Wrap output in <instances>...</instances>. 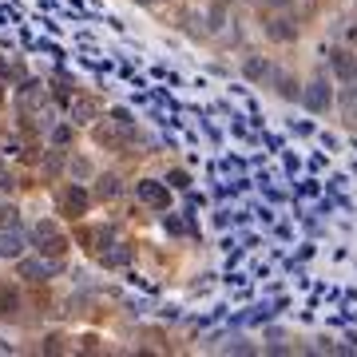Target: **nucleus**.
<instances>
[{
  "mask_svg": "<svg viewBox=\"0 0 357 357\" xmlns=\"http://www.w3.org/2000/svg\"><path fill=\"white\" fill-rule=\"evenodd\" d=\"M167 183H171V187H183V191H187V187H191V175H187V171H171V175H167Z\"/></svg>",
  "mask_w": 357,
  "mask_h": 357,
  "instance_id": "412c9836",
  "label": "nucleus"
},
{
  "mask_svg": "<svg viewBox=\"0 0 357 357\" xmlns=\"http://www.w3.org/2000/svg\"><path fill=\"white\" fill-rule=\"evenodd\" d=\"M44 100H48V91L40 88V84H24V88H20V107H24V112H32V107L44 103Z\"/></svg>",
  "mask_w": 357,
  "mask_h": 357,
  "instance_id": "2eb2a0df",
  "label": "nucleus"
},
{
  "mask_svg": "<svg viewBox=\"0 0 357 357\" xmlns=\"http://www.w3.org/2000/svg\"><path fill=\"white\" fill-rule=\"evenodd\" d=\"M64 167H68V159H64V151L56 147V151H52L48 159H44V175H48V178H56L60 171H64Z\"/></svg>",
  "mask_w": 357,
  "mask_h": 357,
  "instance_id": "a211bd4d",
  "label": "nucleus"
},
{
  "mask_svg": "<svg viewBox=\"0 0 357 357\" xmlns=\"http://www.w3.org/2000/svg\"><path fill=\"white\" fill-rule=\"evenodd\" d=\"M36 238L44 243L40 250H48L52 258H56V255H64V250H68V238L60 234V230H56V222H40V227H36Z\"/></svg>",
  "mask_w": 357,
  "mask_h": 357,
  "instance_id": "423d86ee",
  "label": "nucleus"
},
{
  "mask_svg": "<svg viewBox=\"0 0 357 357\" xmlns=\"http://www.w3.org/2000/svg\"><path fill=\"white\" fill-rule=\"evenodd\" d=\"M91 183H96V187H91V195H96L100 203H112V199H119V195H123V178H119V175H96Z\"/></svg>",
  "mask_w": 357,
  "mask_h": 357,
  "instance_id": "0eeeda50",
  "label": "nucleus"
},
{
  "mask_svg": "<svg viewBox=\"0 0 357 357\" xmlns=\"http://www.w3.org/2000/svg\"><path fill=\"white\" fill-rule=\"evenodd\" d=\"M163 227H167V234H187V230H191L178 215H167V218H163Z\"/></svg>",
  "mask_w": 357,
  "mask_h": 357,
  "instance_id": "aec40b11",
  "label": "nucleus"
},
{
  "mask_svg": "<svg viewBox=\"0 0 357 357\" xmlns=\"http://www.w3.org/2000/svg\"><path fill=\"white\" fill-rule=\"evenodd\" d=\"M270 68H274V64H270L266 56H258V52H250V56L243 60V76L250 79V84H266V79H270Z\"/></svg>",
  "mask_w": 357,
  "mask_h": 357,
  "instance_id": "1a4fd4ad",
  "label": "nucleus"
},
{
  "mask_svg": "<svg viewBox=\"0 0 357 357\" xmlns=\"http://www.w3.org/2000/svg\"><path fill=\"white\" fill-rule=\"evenodd\" d=\"M24 255V234L16 230H0V258H20Z\"/></svg>",
  "mask_w": 357,
  "mask_h": 357,
  "instance_id": "f8f14e48",
  "label": "nucleus"
},
{
  "mask_svg": "<svg viewBox=\"0 0 357 357\" xmlns=\"http://www.w3.org/2000/svg\"><path fill=\"white\" fill-rule=\"evenodd\" d=\"M135 195H139V203L155 206V211L171 206V191H167L163 183H155V178H139V183H135Z\"/></svg>",
  "mask_w": 357,
  "mask_h": 357,
  "instance_id": "20e7f679",
  "label": "nucleus"
},
{
  "mask_svg": "<svg viewBox=\"0 0 357 357\" xmlns=\"http://www.w3.org/2000/svg\"><path fill=\"white\" fill-rule=\"evenodd\" d=\"M20 227V211L16 206H0V230H16Z\"/></svg>",
  "mask_w": 357,
  "mask_h": 357,
  "instance_id": "6ab92c4d",
  "label": "nucleus"
},
{
  "mask_svg": "<svg viewBox=\"0 0 357 357\" xmlns=\"http://www.w3.org/2000/svg\"><path fill=\"white\" fill-rule=\"evenodd\" d=\"M345 36H349V44H357V24L349 28V32H345Z\"/></svg>",
  "mask_w": 357,
  "mask_h": 357,
  "instance_id": "393cba45",
  "label": "nucleus"
},
{
  "mask_svg": "<svg viewBox=\"0 0 357 357\" xmlns=\"http://www.w3.org/2000/svg\"><path fill=\"white\" fill-rule=\"evenodd\" d=\"M16 187V175L13 171H4V167H0V191H13Z\"/></svg>",
  "mask_w": 357,
  "mask_h": 357,
  "instance_id": "4be33fe9",
  "label": "nucleus"
},
{
  "mask_svg": "<svg viewBox=\"0 0 357 357\" xmlns=\"http://www.w3.org/2000/svg\"><path fill=\"white\" fill-rule=\"evenodd\" d=\"M16 76V68L8 64V60H4V56H0V79H13Z\"/></svg>",
  "mask_w": 357,
  "mask_h": 357,
  "instance_id": "5701e85b",
  "label": "nucleus"
},
{
  "mask_svg": "<svg viewBox=\"0 0 357 357\" xmlns=\"http://www.w3.org/2000/svg\"><path fill=\"white\" fill-rule=\"evenodd\" d=\"M262 32H266L270 44H294V40L302 36V24L290 16V8H282V13L266 16V24H262Z\"/></svg>",
  "mask_w": 357,
  "mask_h": 357,
  "instance_id": "f03ea898",
  "label": "nucleus"
},
{
  "mask_svg": "<svg viewBox=\"0 0 357 357\" xmlns=\"http://www.w3.org/2000/svg\"><path fill=\"white\" fill-rule=\"evenodd\" d=\"M20 310V294L16 290H0V318H13Z\"/></svg>",
  "mask_w": 357,
  "mask_h": 357,
  "instance_id": "f3484780",
  "label": "nucleus"
},
{
  "mask_svg": "<svg viewBox=\"0 0 357 357\" xmlns=\"http://www.w3.org/2000/svg\"><path fill=\"white\" fill-rule=\"evenodd\" d=\"M88 203H91V195L84 191V187H76V183L60 195V211H64V215H84V211H88Z\"/></svg>",
  "mask_w": 357,
  "mask_h": 357,
  "instance_id": "6e6552de",
  "label": "nucleus"
},
{
  "mask_svg": "<svg viewBox=\"0 0 357 357\" xmlns=\"http://www.w3.org/2000/svg\"><path fill=\"white\" fill-rule=\"evenodd\" d=\"M91 119H100V103L91 100V96H76V100H72V123L84 128Z\"/></svg>",
  "mask_w": 357,
  "mask_h": 357,
  "instance_id": "9b49d317",
  "label": "nucleus"
},
{
  "mask_svg": "<svg viewBox=\"0 0 357 357\" xmlns=\"http://www.w3.org/2000/svg\"><path fill=\"white\" fill-rule=\"evenodd\" d=\"M131 262V246L128 243H115L112 250H103V266L115 270V266H128Z\"/></svg>",
  "mask_w": 357,
  "mask_h": 357,
  "instance_id": "4468645a",
  "label": "nucleus"
},
{
  "mask_svg": "<svg viewBox=\"0 0 357 357\" xmlns=\"http://www.w3.org/2000/svg\"><path fill=\"white\" fill-rule=\"evenodd\" d=\"M72 135H76V123H72V119H68V123H60V128H52V147H60V151H64L68 143H72Z\"/></svg>",
  "mask_w": 357,
  "mask_h": 357,
  "instance_id": "dca6fc26",
  "label": "nucleus"
},
{
  "mask_svg": "<svg viewBox=\"0 0 357 357\" xmlns=\"http://www.w3.org/2000/svg\"><path fill=\"white\" fill-rule=\"evenodd\" d=\"M354 8H357V0H354Z\"/></svg>",
  "mask_w": 357,
  "mask_h": 357,
  "instance_id": "a878e982",
  "label": "nucleus"
},
{
  "mask_svg": "<svg viewBox=\"0 0 357 357\" xmlns=\"http://www.w3.org/2000/svg\"><path fill=\"white\" fill-rule=\"evenodd\" d=\"M262 4H266L270 13H282V8H290V0H262Z\"/></svg>",
  "mask_w": 357,
  "mask_h": 357,
  "instance_id": "b1692460",
  "label": "nucleus"
},
{
  "mask_svg": "<svg viewBox=\"0 0 357 357\" xmlns=\"http://www.w3.org/2000/svg\"><path fill=\"white\" fill-rule=\"evenodd\" d=\"M337 112H342V119L349 123V128H357V84H342V96H337Z\"/></svg>",
  "mask_w": 357,
  "mask_h": 357,
  "instance_id": "9d476101",
  "label": "nucleus"
},
{
  "mask_svg": "<svg viewBox=\"0 0 357 357\" xmlns=\"http://www.w3.org/2000/svg\"><path fill=\"white\" fill-rule=\"evenodd\" d=\"M270 88L278 91L282 100H298L302 96V84H298V76H294L290 68H270Z\"/></svg>",
  "mask_w": 357,
  "mask_h": 357,
  "instance_id": "39448f33",
  "label": "nucleus"
},
{
  "mask_svg": "<svg viewBox=\"0 0 357 357\" xmlns=\"http://www.w3.org/2000/svg\"><path fill=\"white\" fill-rule=\"evenodd\" d=\"M20 278L28 282H52L56 274H64V262L60 258H20Z\"/></svg>",
  "mask_w": 357,
  "mask_h": 357,
  "instance_id": "7ed1b4c3",
  "label": "nucleus"
},
{
  "mask_svg": "<svg viewBox=\"0 0 357 357\" xmlns=\"http://www.w3.org/2000/svg\"><path fill=\"white\" fill-rule=\"evenodd\" d=\"M298 100L306 103L314 115H330V107H333V100H337V96H333L330 76H321V72H318L310 84H302V96H298Z\"/></svg>",
  "mask_w": 357,
  "mask_h": 357,
  "instance_id": "f257e3e1",
  "label": "nucleus"
},
{
  "mask_svg": "<svg viewBox=\"0 0 357 357\" xmlns=\"http://www.w3.org/2000/svg\"><path fill=\"white\" fill-rule=\"evenodd\" d=\"M64 171H68L72 178H76V183H91V178H96V163H91L88 155H72Z\"/></svg>",
  "mask_w": 357,
  "mask_h": 357,
  "instance_id": "ddd939ff",
  "label": "nucleus"
}]
</instances>
